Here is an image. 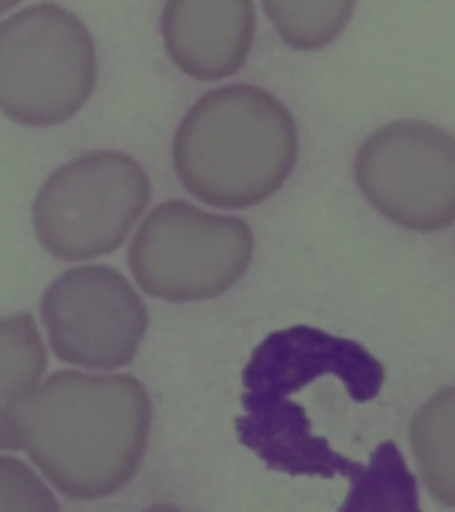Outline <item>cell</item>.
<instances>
[{"label":"cell","instance_id":"cell-12","mask_svg":"<svg viewBox=\"0 0 455 512\" xmlns=\"http://www.w3.org/2000/svg\"><path fill=\"white\" fill-rule=\"evenodd\" d=\"M411 443L425 486L447 507H454V388L432 395L411 422Z\"/></svg>","mask_w":455,"mask_h":512},{"label":"cell","instance_id":"cell-14","mask_svg":"<svg viewBox=\"0 0 455 512\" xmlns=\"http://www.w3.org/2000/svg\"><path fill=\"white\" fill-rule=\"evenodd\" d=\"M0 511H59L50 489L27 464L0 456Z\"/></svg>","mask_w":455,"mask_h":512},{"label":"cell","instance_id":"cell-11","mask_svg":"<svg viewBox=\"0 0 455 512\" xmlns=\"http://www.w3.org/2000/svg\"><path fill=\"white\" fill-rule=\"evenodd\" d=\"M47 363L32 315L0 319V450L24 448L25 422Z\"/></svg>","mask_w":455,"mask_h":512},{"label":"cell","instance_id":"cell-2","mask_svg":"<svg viewBox=\"0 0 455 512\" xmlns=\"http://www.w3.org/2000/svg\"><path fill=\"white\" fill-rule=\"evenodd\" d=\"M299 159V132L267 89L230 84L196 100L176 128V176L210 207H255L280 191Z\"/></svg>","mask_w":455,"mask_h":512},{"label":"cell","instance_id":"cell-10","mask_svg":"<svg viewBox=\"0 0 455 512\" xmlns=\"http://www.w3.org/2000/svg\"><path fill=\"white\" fill-rule=\"evenodd\" d=\"M255 0H168L160 16L164 47L192 79L232 77L255 43Z\"/></svg>","mask_w":455,"mask_h":512},{"label":"cell","instance_id":"cell-6","mask_svg":"<svg viewBox=\"0 0 455 512\" xmlns=\"http://www.w3.org/2000/svg\"><path fill=\"white\" fill-rule=\"evenodd\" d=\"M354 178L368 203L402 228L438 232L454 223V136L432 123L377 128L356 153Z\"/></svg>","mask_w":455,"mask_h":512},{"label":"cell","instance_id":"cell-4","mask_svg":"<svg viewBox=\"0 0 455 512\" xmlns=\"http://www.w3.org/2000/svg\"><path fill=\"white\" fill-rule=\"evenodd\" d=\"M152 200L143 166L127 153L91 152L48 176L32 223L41 246L64 262L111 255Z\"/></svg>","mask_w":455,"mask_h":512},{"label":"cell","instance_id":"cell-5","mask_svg":"<svg viewBox=\"0 0 455 512\" xmlns=\"http://www.w3.org/2000/svg\"><path fill=\"white\" fill-rule=\"evenodd\" d=\"M253 251L246 221L176 200L146 217L128 249V265L148 296L191 303L230 290L248 272Z\"/></svg>","mask_w":455,"mask_h":512},{"label":"cell","instance_id":"cell-3","mask_svg":"<svg viewBox=\"0 0 455 512\" xmlns=\"http://www.w3.org/2000/svg\"><path fill=\"white\" fill-rule=\"evenodd\" d=\"M98 80L96 47L77 16L43 2L0 24V111L52 127L86 105Z\"/></svg>","mask_w":455,"mask_h":512},{"label":"cell","instance_id":"cell-7","mask_svg":"<svg viewBox=\"0 0 455 512\" xmlns=\"http://www.w3.org/2000/svg\"><path fill=\"white\" fill-rule=\"evenodd\" d=\"M41 319L57 360L93 370L132 363L148 329L143 299L107 265L61 274L41 299Z\"/></svg>","mask_w":455,"mask_h":512},{"label":"cell","instance_id":"cell-1","mask_svg":"<svg viewBox=\"0 0 455 512\" xmlns=\"http://www.w3.org/2000/svg\"><path fill=\"white\" fill-rule=\"evenodd\" d=\"M152 418V400L136 377L64 370L32 400L24 448L59 493L100 500L136 477Z\"/></svg>","mask_w":455,"mask_h":512},{"label":"cell","instance_id":"cell-9","mask_svg":"<svg viewBox=\"0 0 455 512\" xmlns=\"http://www.w3.org/2000/svg\"><path fill=\"white\" fill-rule=\"evenodd\" d=\"M324 376L340 379L349 397L363 404L381 393L386 372L358 342L294 326L274 331L256 347L242 370V384L249 395L287 397Z\"/></svg>","mask_w":455,"mask_h":512},{"label":"cell","instance_id":"cell-8","mask_svg":"<svg viewBox=\"0 0 455 512\" xmlns=\"http://www.w3.org/2000/svg\"><path fill=\"white\" fill-rule=\"evenodd\" d=\"M240 402L248 413L235 418L239 441L255 452L269 470L292 477L333 479L342 475L351 482V489L340 511H370L374 507L383 480V459L379 452L374 450L368 464L338 454L326 438L313 434L306 409L290 399V395L244 393Z\"/></svg>","mask_w":455,"mask_h":512},{"label":"cell","instance_id":"cell-13","mask_svg":"<svg viewBox=\"0 0 455 512\" xmlns=\"http://www.w3.org/2000/svg\"><path fill=\"white\" fill-rule=\"evenodd\" d=\"M265 15L288 47H328L351 24L358 0H262Z\"/></svg>","mask_w":455,"mask_h":512},{"label":"cell","instance_id":"cell-15","mask_svg":"<svg viewBox=\"0 0 455 512\" xmlns=\"http://www.w3.org/2000/svg\"><path fill=\"white\" fill-rule=\"evenodd\" d=\"M20 0H0V15L4 13V11H8V9L13 8V6H16Z\"/></svg>","mask_w":455,"mask_h":512}]
</instances>
